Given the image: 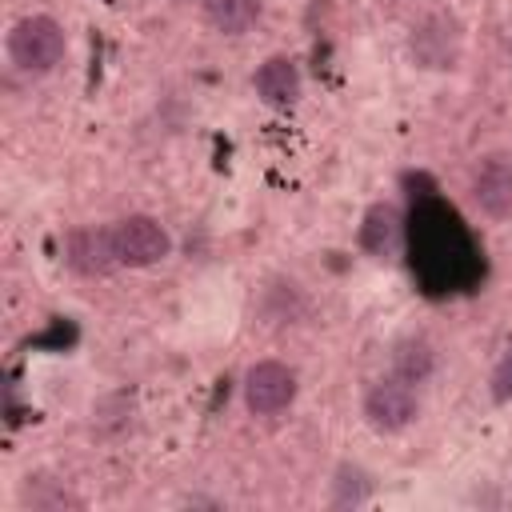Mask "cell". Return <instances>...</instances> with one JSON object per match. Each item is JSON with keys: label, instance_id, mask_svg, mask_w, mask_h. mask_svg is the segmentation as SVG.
Segmentation results:
<instances>
[{"label": "cell", "instance_id": "cell-1", "mask_svg": "<svg viewBox=\"0 0 512 512\" xmlns=\"http://www.w3.org/2000/svg\"><path fill=\"white\" fill-rule=\"evenodd\" d=\"M8 56H12V64L20 72H32V76L52 72L64 60V28L44 12L24 16L8 32Z\"/></svg>", "mask_w": 512, "mask_h": 512}, {"label": "cell", "instance_id": "cell-4", "mask_svg": "<svg viewBox=\"0 0 512 512\" xmlns=\"http://www.w3.org/2000/svg\"><path fill=\"white\" fill-rule=\"evenodd\" d=\"M416 408H420L416 404V392L400 376L372 384L368 396H364V416H368V424L376 432H400V428H408L416 420Z\"/></svg>", "mask_w": 512, "mask_h": 512}, {"label": "cell", "instance_id": "cell-12", "mask_svg": "<svg viewBox=\"0 0 512 512\" xmlns=\"http://www.w3.org/2000/svg\"><path fill=\"white\" fill-rule=\"evenodd\" d=\"M492 396L504 404V400H512V348L500 356V364H496V372H492Z\"/></svg>", "mask_w": 512, "mask_h": 512}, {"label": "cell", "instance_id": "cell-8", "mask_svg": "<svg viewBox=\"0 0 512 512\" xmlns=\"http://www.w3.org/2000/svg\"><path fill=\"white\" fill-rule=\"evenodd\" d=\"M400 240H404V220H400V212H396L392 204H372V208L364 212V224H360V248H364L368 256L388 260V256H396Z\"/></svg>", "mask_w": 512, "mask_h": 512}, {"label": "cell", "instance_id": "cell-10", "mask_svg": "<svg viewBox=\"0 0 512 512\" xmlns=\"http://www.w3.org/2000/svg\"><path fill=\"white\" fill-rule=\"evenodd\" d=\"M392 364H396V376H400L404 384H424V380L432 376V348H428L424 340H404V344L396 348Z\"/></svg>", "mask_w": 512, "mask_h": 512}, {"label": "cell", "instance_id": "cell-2", "mask_svg": "<svg viewBox=\"0 0 512 512\" xmlns=\"http://www.w3.org/2000/svg\"><path fill=\"white\" fill-rule=\"evenodd\" d=\"M112 240H116V256H120L124 268H148V264H160L172 252V236L164 232V224L144 216V212L116 220Z\"/></svg>", "mask_w": 512, "mask_h": 512}, {"label": "cell", "instance_id": "cell-3", "mask_svg": "<svg viewBox=\"0 0 512 512\" xmlns=\"http://www.w3.org/2000/svg\"><path fill=\"white\" fill-rule=\"evenodd\" d=\"M296 400V372L280 360H260L244 376V404L256 416H276Z\"/></svg>", "mask_w": 512, "mask_h": 512}, {"label": "cell", "instance_id": "cell-11", "mask_svg": "<svg viewBox=\"0 0 512 512\" xmlns=\"http://www.w3.org/2000/svg\"><path fill=\"white\" fill-rule=\"evenodd\" d=\"M368 496V476L360 468H340L336 472V492H332V504H364Z\"/></svg>", "mask_w": 512, "mask_h": 512}, {"label": "cell", "instance_id": "cell-6", "mask_svg": "<svg viewBox=\"0 0 512 512\" xmlns=\"http://www.w3.org/2000/svg\"><path fill=\"white\" fill-rule=\"evenodd\" d=\"M472 196H476V204H480L484 216L504 220V216L512 212V160H508V156H488V160L476 168Z\"/></svg>", "mask_w": 512, "mask_h": 512}, {"label": "cell", "instance_id": "cell-7", "mask_svg": "<svg viewBox=\"0 0 512 512\" xmlns=\"http://www.w3.org/2000/svg\"><path fill=\"white\" fill-rule=\"evenodd\" d=\"M252 84H256V96L264 104H272V108H292L300 100V72H296V64L288 56H268L256 68Z\"/></svg>", "mask_w": 512, "mask_h": 512}, {"label": "cell", "instance_id": "cell-9", "mask_svg": "<svg viewBox=\"0 0 512 512\" xmlns=\"http://www.w3.org/2000/svg\"><path fill=\"white\" fill-rule=\"evenodd\" d=\"M204 16L224 36H240V32H248L256 24L260 0H204Z\"/></svg>", "mask_w": 512, "mask_h": 512}, {"label": "cell", "instance_id": "cell-5", "mask_svg": "<svg viewBox=\"0 0 512 512\" xmlns=\"http://www.w3.org/2000/svg\"><path fill=\"white\" fill-rule=\"evenodd\" d=\"M64 260L80 276H108L112 268H120L112 228H76V232H68Z\"/></svg>", "mask_w": 512, "mask_h": 512}]
</instances>
